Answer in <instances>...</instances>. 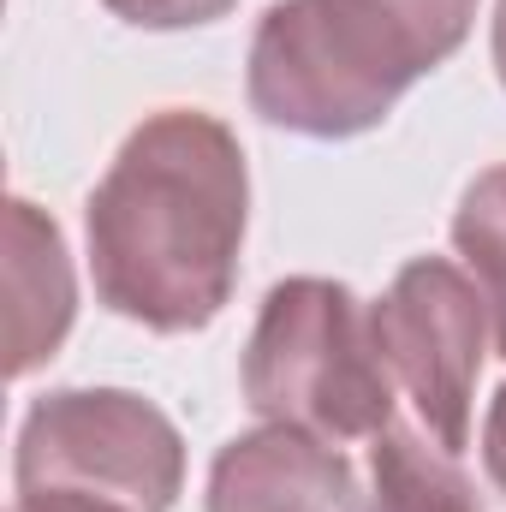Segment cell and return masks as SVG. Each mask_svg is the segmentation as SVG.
Here are the masks:
<instances>
[{"instance_id": "obj_4", "label": "cell", "mask_w": 506, "mask_h": 512, "mask_svg": "<svg viewBox=\"0 0 506 512\" xmlns=\"http://www.w3.org/2000/svg\"><path fill=\"white\" fill-rule=\"evenodd\" d=\"M18 495H96L126 512H167L185 489V441L161 405L126 387H60L18 423Z\"/></svg>"}, {"instance_id": "obj_3", "label": "cell", "mask_w": 506, "mask_h": 512, "mask_svg": "<svg viewBox=\"0 0 506 512\" xmlns=\"http://www.w3.org/2000/svg\"><path fill=\"white\" fill-rule=\"evenodd\" d=\"M245 405L262 423L304 429L328 447L376 441L393 423V370L370 304L322 274L268 286L245 346Z\"/></svg>"}, {"instance_id": "obj_6", "label": "cell", "mask_w": 506, "mask_h": 512, "mask_svg": "<svg viewBox=\"0 0 506 512\" xmlns=\"http://www.w3.org/2000/svg\"><path fill=\"white\" fill-rule=\"evenodd\" d=\"M209 512H370V501L340 447L262 423L215 453Z\"/></svg>"}, {"instance_id": "obj_2", "label": "cell", "mask_w": 506, "mask_h": 512, "mask_svg": "<svg viewBox=\"0 0 506 512\" xmlns=\"http://www.w3.org/2000/svg\"><path fill=\"white\" fill-rule=\"evenodd\" d=\"M435 72L417 36L381 0H274L251 36V108L298 137L376 131L399 96Z\"/></svg>"}, {"instance_id": "obj_11", "label": "cell", "mask_w": 506, "mask_h": 512, "mask_svg": "<svg viewBox=\"0 0 506 512\" xmlns=\"http://www.w3.org/2000/svg\"><path fill=\"white\" fill-rule=\"evenodd\" d=\"M102 6L137 30H197V24L227 18L239 0H102Z\"/></svg>"}, {"instance_id": "obj_13", "label": "cell", "mask_w": 506, "mask_h": 512, "mask_svg": "<svg viewBox=\"0 0 506 512\" xmlns=\"http://www.w3.org/2000/svg\"><path fill=\"white\" fill-rule=\"evenodd\" d=\"M12 512H126L114 501H96V495H66V489H48V495H18Z\"/></svg>"}, {"instance_id": "obj_5", "label": "cell", "mask_w": 506, "mask_h": 512, "mask_svg": "<svg viewBox=\"0 0 506 512\" xmlns=\"http://www.w3.org/2000/svg\"><path fill=\"white\" fill-rule=\"evenodd\" d=\"M381 358L411 393L423 429L459 459L471 447V393L483 376L489 304L471 274L447 256H417L393 274L387 298L370 304Z\"/></svg>"}, {"instance_id": "obj_9", "label": "cell", "mask_w": 506, "mask_h": 512, "mask_svg": "<svg viewBox=\"0 0 506 512\" xmlns=\"http://www.w3.org/2000/svg\"><path fill=\"white\" fill-rule=\"evenodd\" d=\"M453 251L465 256L483 304H489V328H495V352L506 358V167H489L471 179V191L459 197L453 215Z\"/></svg>"}, {"instance_id": "obj_7", "label": "cell", "mask_w": 506, "mask_h": 512, "mask_svg": "<svg viewBox=\"0 0 506 512\" xmlns=\"http://www.w3.org/2000/svg\"><path fill=\"white\" fill-rule=\"evenodd\" d=\"M78 316V286H72V256L60 227L12 197L6 203V376L24 382L36 364H48Z\"/></svg>"}, {"instance_id": "obj_14", "label": "cell", "mask_w": 506, "mask_h": 512, "mask_svg": "<svg viewBox=\"0 0 506 512\" xmlns=\"http://www.w3.org/2000/svg\"><path fill=\"white\" fill-rule=\"evenodd\" d=\"M489 48H495V72H501V90H506V0H495V36H489Z\"/></svg>"}, {"instance_id": "obj_1", "label": "cell", "mask_w": 506, "mask_h": 512, "mask_svg": "<svg viewBox=\"0 0 506 512\" xmlns=\"http://www.w3.org/2000/svg\"><path fill=\"white\" fill-rule=\"evenodd\" d=\"M245 221L251 173L239 137L197 108L149 114L84 209L96 298L149 334L209 328L239 286Z\"/></svg>"}, {"instance_id": "obj_8", "label": "cell", "mask_w": 506, "mask_h": 512, "mask_svg": "<svg viewBox=\"0 0 506 512\" xmlns=\"http://www.w3.org/2000/svg\"><path fill=\"white\" fill-rule=\"evenodd\" d=\"M370 477H376V512H483L459 459L435 435L405 423H387L376 435Z\"/></svg>"}, {"instance_id": "obj_10", "label": "cell", "mask_w": 506, "mask_h": 512, "mask_svg": "<svg viewBox=\"0 0 506 512\" xmlns=\"http://www.w3.org/2000/svg\"><path fill=\"white\" fill-rule=\"evenodd\" d=\"M411 36H417V48L441 66V60H453L459 48H465V36H471V24H477V0H381Z\"/></svg>"}, {"instance_id": "obj_12", "label": "cell", "mask_w": 506, "mask_h": 512, "mask_svg": "<svg viewBox=\"0 0 506 512\" xmlns=\"http://www.w3.org/2000/svg\"><path fill=\"white\" fill-rule=\"evenodd\" d=\"M483 465H489L495 489L506 495V387L489 399V417H483Z\"/></svg>"}]
</instances>
